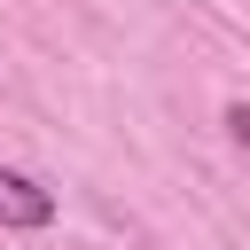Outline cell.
Returning a JSON list of instances; mask_svg holds the SVG:
<instances>
[{
    "instance_id": "obj_1",
    "label": "cell",
    "mask_w": 250,
    "mask_h": 250,
    "mask_svg": "<svg viewBox=\"0 0 250 250\" xmlns=\"http://www.w3.org/2000/svg\"><path fill=\"white\" fill-rule=\"evenodd\" d=\"M47 219H55V195H47L31 172L0 164V227H47Z\"/></svg>"
}]
</instances>
